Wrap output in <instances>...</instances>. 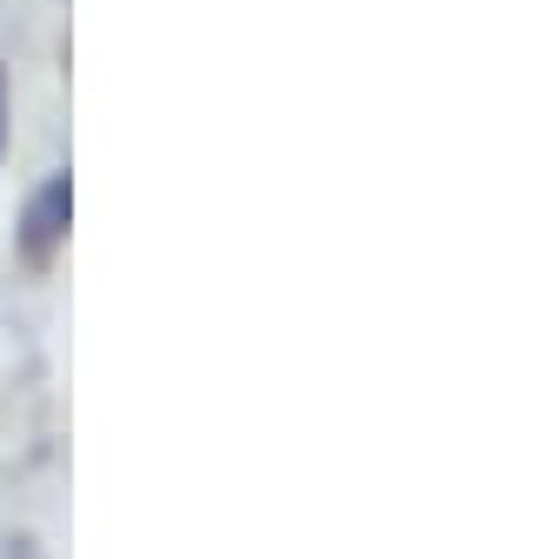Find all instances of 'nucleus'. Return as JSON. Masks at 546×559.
I'll return each instance as SVG.
<instances>
[{"instance_id":"2","label":"nucleus","mask_w":546,"mask_h":559,"mask_svg":"<svg viewBox=\"0 0 546 559\" xmlns=\"http://www.w3.org/2000/svg\"><path fill=\"white\" fill-rule=\"evenodd\" d=\"M0 147H8V81H0Z\"/></svg>"},{"instance_id":"1","label":"nucleus","mask_w":546,"mask_h":559,"mask_svg":"<svg viewBox=\"0 0 546 559\" xmlns=\"http://www.w3.org/2000/svg\"><path fill=\"white\" fill-rule=\"evenodd\" d=\"M67 234V174H54L40 193H34V206H27V253L40 260V253H54V240Z\"/></svg>"}]
</instances>
